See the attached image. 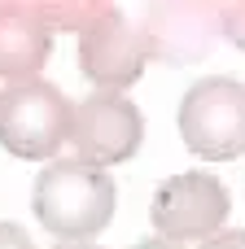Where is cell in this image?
Returning a JSON list of instances; mask_svg holds the SVG:
<instances>
[{
  "label": "cell",
  "mask_w": 245,
  "mask_h": 249,
  "mask_svg": "<svg viewBox=\"0 0 245 249\" xmlns=\"http://www.w3.org/2000/svg\"><path fill=\"white\" fill-rule=\"evenodd\" d=\"M114 179L79 158H57L39 171L31 206L44 232L61 236V241H88L96 236L110 219H114Z\"/></svg>",
  "instance_id": "cell-1"
},
{
  "label": "cell",
  "mask_w": 245,
  "mask_h": 249,
  "mask_svg": "<svg viewBox=\"0 0 245 249\" xmlns=\"http://www.w3.org/2000/svg\"><path fill=\"white\" fill-rule=\"evenodd\" d=\"M70 114L61 88L44 79H22L0 88V144L22 162H57V149L70 140Z\"/></svg>",
  "instance_id": "cell-2"
},
{
  "label": "cell",
  "mask_w": 245,
  "mask_h": 249,
  "mask_svg": "<svg viewBox=\"0 0 245 249\" xmlns=\"http://www.w3.org/2000/svg\"><path fill=\"white\" fill-rule=\"evenodd\" d=\"M180 140L202 162H232L245 153V83L228 74L197 79L180 101Z\"/></svg>",
  "instance_id": "cell-3"
},
{
  "label": "cell",
  "mask_w": 245,
  "mask_h": 249,
  "mask_svg": "<svg viewBox=\"0 0 245 249\" xmlns=\"http://www.w3.org/2000/svg\"><path fill=\"white\" fill-rule=\"evenodd\" d=\"M228 210H232V197H228L219 175L180 171V175H167L153 188L149 223L162 241L184 245V241H210L215 232H224Z\"/></svg>",
  "instance_id": "cell-4"
},
{
  "label": "cell",
  "mask_w": 245,
  "mask_h": 249,
  "mask_svg": "<svg viewBox=\"0 0 245 249\" xmlns=\"http://www.w3.org/2000/svg\"><path fill=\"white\" fill-rule=\"evenodd\" d=\"M149 66V44L123 9L101 4V13L79 31V70L101 92H123Z\"/></svg>",
  "instance_id": "cell-5"
},
{
  "label": "cell",
  "mask_w": 245,
  "mask_h": 249,
  "mask_svg": "<svg viewBox=\"0 0 245 249\" xmlns=\"http://www.w3.org/2000/svg\"><path fill=\"white\" fill-rule=\"evenodd\" d=\"M145 140V118L123 92H92L75 105L70 114V144L79 162L92 166H114L127 162Z\"/></svg>",
  "instance_id": "cell-6"
},
{
  "label": "cell",
  "mask_w": 245,
  "mask_h": 249,
  "mask_svg": "<svg viewBox=\"0 0 245 249\" xmlns=\"http://www.w3.org/2000/svg\"><path fill=\"white\" fill-rule=\"evenodd\" d=\"M136 26L149 44V61L188 66V61H202L224 35V9L219 4H145Z\"/></svg>",
  "instance_id": "cell-7"
},
{
  "label": "cell",
  "mask_w": 245,
  "mask_h": 249,
  "mask_svg": "<svg viewBox=\"0 0 245 249\" xmlns=\"http://www.w3.org/2000/svg\"><path fill=\"white\" fill-rule=\"evenodd\" d=\"M53 53V22L35 0H0V79L22 83L44 70Z\"/></svg>",
  "instance_id": "cell-8"
},
{
  "label": "cell",
  "mask_w": 245,
  "mask_h": 249,
  "mask_svg": "<svg viewBox=\"0 0 245 249\" xmlns=\"http://www.w3.org/2000/svg\"><path fill=\"white\" fill-rule=\"evenodd\" d=\"M224 35H228V39H232V44L245 53V0L224 9Z\"/></svg>",
  "instance_id": "cell-9"
},
{
  "label": "cell",
  "mask_w": 245,
  "mask_h": 249,
  "mask_svg": "<svg viewBox=\"0 0 245 249\" xmlns=\"http://www.w3.org/2000/svg\"><path fill=\"white\" fill-rule=\"evenodd\" d=\"M0 249H35V241L18 223H0Z\"/></svg>",
  "instance_id": "cell-10"
},
{
  "label": "cell",
  "mask_w": 245,
  "mask_h": 249,
  "mask_svg": "<svg viewBox=\"0 0 245 249\" xmlns=\"http://www.w3.org/2000/svg\"><path fill=\"white\" fill-rule=\"evenodd\" d=\"M202 249H245V232H241V228H228V232H215L210 241H202Z\"/></svg>",
  "instance_id": "cell-11"
},
{
  "label": "cell",
  "mask_w": 245,
  "mask_h": 249,
  "mask_svg": "<svg viewBox=\"0 0 245 249\" xmlns=\"http://www.w3.org/2000/svg\"><path fill=\"white\" fill-rule=\"evenodd\" d=\"M132 249H184V245H171L162 236H149V241H140V245H132Z\"/></svg>",
  "instance_id": "cell-12"
},
{
  "label": "cell",
  "mask_w": 245,
  "mask_h": 249,
  "mask_svg": "<svg viewBox=\"0 0 245 249\" xmlns=\"http://www.w3.org/2000/svg\"><path fill=\"white\" fill-rule=\"evenodd\" d=\"M53 249H105V245H92V241H61V245H53Z\"/></svg>",
  "instance_id": "cell-13"
}]
</instances>
